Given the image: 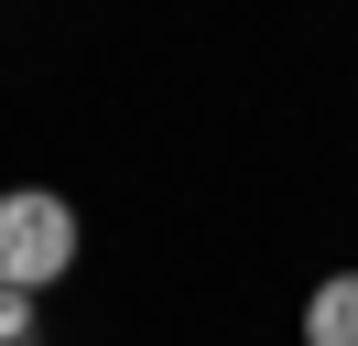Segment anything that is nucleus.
Instances as JSON below:
<instances>
[{
  "instance_id": "nucleus-1",
  "label": "nucleus",
  "mask_w": 358,
  "mask_h": 346,
  "mask_svg": "<svg viewBox=\"0 0 358 346\" xmlns=\"http://www.w3.org/2000/svg\"><path fill=\"white\" fill-rule=\"evenodd\" d=\"M76 249H87V227H76V206L55 184H11L0 195V292H55L76 271Z\"/></svg>"
},
{
  "instance_id": "nucleus-2",
  "label": "nucleus",
  "mask_w": 358,
  "mask_h": 346,
  "mask_svg": "<svg viewBox=\"0 0 358 346\" xmlns=\"http://www.w3.org/2000/svg\"><path fill=\"white\" fill-rule=\"evenodd\" d=\"M304 346H358V271H326L304 292Z\"/></svg>"
},
{
  "instance_id": "nucleus-3",
  "label": "nucleus",
  "mask_w": 358,
  "mask_h": 346,
  "mask_svg": "<svg viewBox=\"0 0 358 346\" xmlns=\"http://www.w3.org/2000/svg\"><path fill=\"white\" fill-rule=\"evenodd\" d=\"M0 346H44V292H0Z\"/></svg>"
}]
</instances>
